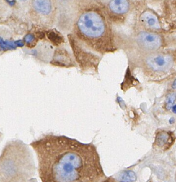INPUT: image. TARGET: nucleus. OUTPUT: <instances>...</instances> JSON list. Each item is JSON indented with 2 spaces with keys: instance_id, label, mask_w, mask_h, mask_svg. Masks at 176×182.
<instances>
[{
  "instance_id": "obj_1",
  "label": "nucleus",
  "mask_w": 176,
  "mask_h": 182,
  "mask_svg": "<svg viewBox=\"0 0 176 182\" xmlns=\"http://www.w3.org/2000/svg\"><path fill=\"white\" fill-rule=\"evenodd\" d=\"M42 182H104L106 176L96 146L47 134L30 144Z\"/></svg>"
},
{
  "instance_id": "obj_2",
  "label": "nucleus",
  "mask_w": 176,
  "mask_h": 182,
  "mask_svg": "<svg viewBox=\"0 0 176 182\" xmlns=\"http://www.w3.org/2000/svg\"><path fill=\"white\" fill-rule=\"evenodd\" d=\"M32 152L20 140L10 142L0 156V182H27L34 176Z\"/></svg>"
},
{
  "instance_id": "obj_3",
  "label": "nucleus",
  "mask_w": 176,
  "mask_h": 182,
  "mask_svg": "<svg viewBox=\"0 0 176 182\" xmlns=\"http://www.w3.org/2000/svg\"><path fill=\"white\" fill-rule=\"evenodd\" d=\"M78 26L81 32L91 39L101 37L105 31V23L101 17L93 12H87L81 16Z\"/></svg>"
},
{
  "instance_id": "obj_4",
  "label": "nucleus",
  "mask_w": 176,
  "mask_h": 182,
  "mask_svg": "<svg viewBox=\"0 0 176 182\" xmlns=\"http://www.w3.org/2000/svg\"><path fill=\"white\" fill-rule=\"evenodd\" d=\"M147 63L154 70L166 71L172 66L173 59L169 55H153L148 58Z\"/></svg>"
},
{
  "instance_id": "obj_5",
  "label": "nucleus",
  "mask_w": 176,
  "mask_h": 182,
  "mask_svg": "<svg viewBox=\"0 0 176 182\" xmlns=\"http://www.w3.org/2000/svg\"><path fill=\"white\" fill-rule=\"evenodd\" d=\"M140 44L149 50L158 49L161 45L160 37L157 34L149 32H142L138 36Z\"/></svg>"
},
{
  "instance_id": "obj_6",
  "label": "nucleus",
  "mask_w": 176,
  "mask_h": 182,
  "mask_svg": "<svg viewBox=\"0 0 176 182\" xmlns=\"http://www.w3.org/2000/svg\"><path fill=\"white\" fill-rule=\"evenodd\" d=\"M109 7L113 12L118 14L127 12L129 9V3L127 0H112Z\"/></svg>"
},
{
  "instance_id": "obj_7",
  "label": "nucleus",
  "mask_w": 176,
  "mask_h": 182,
  "mask_svg": "<svg viewBox=\"0 0 176 182\" xmlns=\"http://www.w3.org/2000/svg\"><path fill=\"white\" fill-rule=\"evenodd\" d=\"M34 8L37 11L43 15H48L51 11L50 0H33Z\"/></svg>"
},
{
  "instance_id": "obj_8",
  "label": "nucleus",
  "mask_w": 176,
  "mask_h": 182,
  "mask_svg": "<svg viewBox=\"0 0 176 182\" xmlns=\"http://www.w3.org/2000/svg\"><path fill=\"white\" fill-rule=\"evenodd\" d=\"M142 18L143 22L151 28H156L159 27L158 19L152 13L145 12L142 16Z\"/></svg>"
},
{
  "instance_id": "obj_9",
  "label": "nucleus",
  "mask_w": 176,
  "mask_h": 182,
  "mask_svg": "<svg viewBox=\"0 0 176 182\" xmlns=\"http://www.w3.org/2000/svg\"><path fill=\"white\" fill-rule=\"evenodd\" d=\"M18 45L16 42H12L9 41H4L2 38L0 37V49L5 51V50L15 49Z\"/></svg>"
},
{
  "instance_id": "obj_10",
  "label": "nucleus",
  "mask_w": 176,
  "mask_h": 182,
  "mask_svg": "<svg viewBox=\"0 0 176 182\" xmlns=\"http://www.w3.org/2000/svg\"><path fill=\"white\" fill-rule=\"evenodd\" d=\"M169 138L168 134L166 132H161L156 136V144L159 146H162L168 142Z\"/></svg>"
},
{
  "instance_id": "obj_11",
  "label": "nucleus",
  "mask_w": 176,
  "mask_h": 182,
  "mask_svg": "<svg viewBox=\"0 0 176 182\" xmlns=\"http://www.w3.org/2000/svg\"><path fill=\"white\" fill-rule=\"evenodd\" d=\"M176 100V93L175 92H171L169 94L166 98V108L168 110L170 109Z\"/></svg>"
},
{
  "instance_id": "obj_12",
  "label": "nucleus",
  "mask_w": 176,
  "mask_h": 182,
  "mask_svg": "<svg viewBox=\"0 0 176 182\" xmlns=\"http://www.w3.org/2000/svg\"><path fill=\"white\" fill-rule=\"evenodd\" d=\"M34 39V36L32 35V34H28L24 38V40L27 43H29L30 42H32Z\"/></svg>"
},
{
  "instance_id": "obj_13",
  "label": "nucleus",
  "mask_w": 176,
  "mask_h": 182,
  "mask_svg": "<svg viewBox=\"0 0 176 182\" xmlns=\"http://www.w3.org/2000/svg\"><path fill=\"white\" fill-rule=\"evenodd\" d=\"M7 2L9 3V4L11 6H13L16 4V1L15 0H12V1H7Z\"/></svg>"
},
{
  "instance_id": "obj_14",
  "label": "nucleus",
  "mask_w": 176,
  "mask_h": 182,
  "mask_svg": "<svg viewBox=\"0 0 176 182\" xmlns=\"http://www.w3.org/2000/svg\"><path fill=\"white\" fill-rule=\"evenodd\" d=\"M175 118H170V119L169 120V123L170 124H174V122H175Z\"/></svg>"
},
{
  "instance_id": "obj_15",
  "label": "nucleus",
  "mask_w": 176,
  "mask_h": 182,
  "mask_svg": "<svg viewBox=\"0 0 176 182\" xmlns=\"http://www.w3.org/2000/svg\"><path fill=\"white\" fill-rule=\"evenodd\" d=\"M172 88L174 89H176V79L174 81L173 84H172Z\"/></svg>"
},
{
  "instance_id": "obj_16",
  "label": "nucleus",
  "mask_w": 176,
  "mask_h": 182,
  "mask_svg": "<svg viewBox=\"0 0 176 182\" xmlns=\"http://www.w3.org/2000/svg\"><path fill=\"white\" fill-rule=\"evenodd\" d=\"M172 111L175 114H176V104L172 107Z\"/></svg>"
},
{
  "instance_id": "obj_17",
  "label": "nucleus",
  "mask_w": 176,
  "mask_h": 182,
  "mask_svg": "<svg viewBox=\"0 0 176 182\" xmlns=\"http://www.w3.org/2000/svg\"><path fill=\"white\" fill-rule=\"evenodd\" d=\"M22 1H26V0H22Z\"/></svg>"
}]
</instances>
